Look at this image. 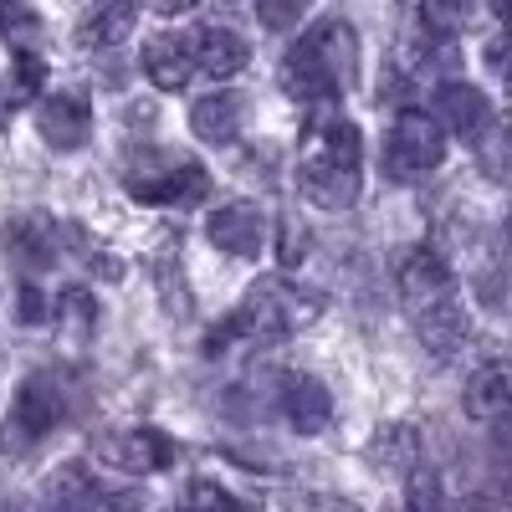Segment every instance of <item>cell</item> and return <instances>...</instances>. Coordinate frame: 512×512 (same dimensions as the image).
Returning a JSON list of instances; mask_svg holds the SVG:
<instances>
[{
    "instance_id": "cell-1",
    "label": "cell",
    "mask_w": 512,
    "mask_h": 512,
    "mask_svg": "<svg viewBox=\"0 0 512 512\" xmlns=\"http://www.w3.org/2000/svg\"><path fill=\"white\" fill-rule=\"evenodd\" d=\"M303 195L318 210H349L359 200V123L323 113L303 134Z\"/></svg>"
},
{
    "instance_id": "cell-2",
    "label": "cell",
    "mask_w": 512,
    "mask_h": 512,
    "mask_svg": "<svg viewBox=\"0 0 512 512\" xmlns=\"http://www.w3.org/2000/svg\"><path fill=\"white\" fill-rule=\"evenodd\" d=\"M359 36L349 21H318L282 62V88L297 103H328L354 82Z\"/></svg>"
},
{
    "instance_id": "cell-3",
    "label": "cell",
    "mask_w": 512,
    "mask_h": 512,
    "mask_svg": "<svg viewBox=\"0 0 512 512\" xmlns=\"http://www.w3.org/2000/svg\"><path fill=\"white\" fill-rule=\"evenodd\" d=\"M318 303L323 297L318 292H303V287H292L287 277H262L251 292H246V303L231 313V333H251V338H282V333H297V328H308L318 318Z\"/></svg>"
},
{
    "instance_id": "cell-4",
    "label": "cell",
    "mask_w": 512,
    "mask_h": 512,
    "mask_svg": "<svg viewBox=\"0 0 512 512\" xmlns=\"http://www.w3.org/2000/svg\"><path fill=\"white\" fill-rule=\"evenodd\" d=\"M62 415H67V384H62V374H31L16 390V405H11V420H6V436H0V451H6V456L31 451L47 431H57Z\"/></svg>"
},
{
    "instance_id": "cell-5",
    "label": "cell",
    "mask_w": 512,
    "mask_h": 512,
    "mask_svg": "<svg viewBox=\"0 0 512 512\" xmlns=\"http://www.w3.org/2000/svg\"><path fill=\"white\" fill-rule=\"evenodd\" d=\"M446 159V134L431 113L405 108L390 128V149H384V169L395 175H431V169Z\"/></svg>"
},
{
    "instance_id": "cell-6",
    "label": "cell",
    "mask_w": 512,
    "mask_h": 512,
    "mask_svg": "<svg viewBox=\"0 0 512 512\" xmlns=\"http://www.w3.org/2000/svg\"><path fill=\"white\" fill-rule=\"evenodd\" d=\"M210 190V175L195 164V159H175L164 169H139V175H128V195L139 205H195L205 200Z\"/></svg>"
},
{
    "instance_id": "cell-7",
    "label": "cell",
    "mask_w": 512,
    "mask_h": 512,
    "mask_svg": "<svg viewBox=\"0 0 512 512\" xmlns=\"http://www.w3.org/2000/svg\"><path fill=\"white\" fill-rule=\"evenodd\" d=\"M98 456H103V466H113V472L144 477V472H164V466L175 461V446H169V436L154 431V425H128V431L98 441Z\"/></svg>"
},
{
    "instance_id": "cell-8",
    "label": "cell",
    "mask_w": 512,
    "mask_h": 512,
    "mask_svg": "<svg viewBox=\"0 0 512 512\" xmlns=\"http://www.w3.org/2000/svg\"><path fill=\"white\" fill-rule=\"evenodd\" d=\"M395 287H400V303H405L410 313H420L425 303H436V297L456 292L451 267L441 262V256H436L431 246H410V251L400 256V267H395Z\"/></svg>"
},
{
    "instance_id": "cell-9",
    "label": "cell",
    "mask_w": 512,
    "mask_h": 512,
    "mask_svg": "<svg viewBox=\"0 0 512 512\" xmlns=\"http://www.w3.org/2000/svg\"><path fill=\"white\" fill-rule=\"evenodd\" d=\"M36 128H41V139H47L52 149H82L93 134V108L82 103L77 93H52V98H41L36 108Z\"/></svg>"
},
{
    "instance_id": "cell-10",
    "label": "cell",
    "mask_w": 512,
    "mask_h": 512,
    "mask_svg": "<svg viewBox=\"0 0 512 512\" xmlns=\"http://www.w3.org/2000/svg\"><path fill=\"white\" fill-rule=\"evenodd\" d=\"M195 72V41L180 31H164L144 41V77L154 82L159 93H180Z\"/></svg>"
},
{
    "instance_id": "cell-11",
    "label": "cell",
    "mask_w": 512,
    "mask_h": 512,
    "mask_svg": "<svg viewBox=\"0 0 512 512\" xmlns=\"http://www.w3.org/2000/svg\"><path fill=\"white\" fill-rule=\"evenodd\" d=\"M205 236L216 241L226 256H256L267 241V226H262V210L256 205H221V210H210V221H205Z\"/></svg>"
},
{
    "instance_id": "cell-12",
    "label": "cell",
    "mask_w": 512,
    "mask_h": 512,
    "mask_svg": "<svg viewBox=\"0 0 512 512\" xmlns=\"http://www.w3.org/2000/svg\"><path fill=\"white\" fill-rule=\"evenodd\" d=\"M415 328H420V344L431 349L436 359H451L461 344H466V308H461V297L446 292L436 297V303H425L420 313H410Z\"/></svg>"
},
{
    "instance_id": "cell-13",
    "label": "cell",
    "mask_w": 512,
    "mask_h": 512,
    "mask_svg": "<svg viewBox=\"0 0 512 512\" xmlns=\"http://www.w3.org/2000/svg\"><path fill=\"white\" fill-rule=\"evenodd\" d=\"M190 128H195V139L205 144H236L241 139V128H246V103L236 93H210L190 108Z\"/></svg>"
},
{
    "instance_id": "cell-14",
    "label": "cell",
    "mask_w": 512,
    "mask_h": 512,
    "mask_svg": "<svg viewBox=\"0 0 512 512\" xmlns=\"http://www.w3.org/2000/svg\"><path fill=\"white\" fill-rule=\"evenodd\" d=\"M512 410V369L507 364H482L466 384V415L482 425H502Z\"/></svg>"
},
{
    "instance_id": "cell-15",
    "label": "cell",
    "mask_w": 512,
    "mask_h": 512,
    "mask_svg": "<svg viewBox=\"0 0 512 512\" xmlns=\"http://www.w3.org/2000/svg\"><path fill=\"white\" fill-rule=\"evenodd\" d=\"M436 113H441V123L451 128V134H461V139H477L482 128L492 123V103L472 88V82H446V88L436 93Z\"/></svg>"
},
{
    "instance_id": "cell-16",
    "label": "cell",
    "mask_w": 512,
    "mask_h": 512,
    "mask_svg": "<svg viewBox=\"0 0 512 512\" xmlns=\"http://www.w3.org/2000/svg\"><path fill=\"white\" fill-rule=\"evenodd\" d=\"M246 41L231 31V26H205L200 31V41H195V62L216 77V82H226V77H236L241 67H246Z\"/></svg>"
},
{
    "instance_id": "cell-17",
    "label": "cell",
    "mask_w": 512,
    "mask_h": 512,
    "mask_svg": "<svg viewBox=\"0 0 512 512\" xmlns=\"http://www.w3.org/2000/svg\"><path fill=\"white\" fill-rule=\"evenodd\" d=\"M287 420H292V431H303V436H318L328 431V420H333V400L318 379H292L287 384Z\"/></svg>"
},
{
    "instance_id": "cell-18",
    "label": "cell",
    "mask_w": 512,
    "mask_h": 512,
    "mask_svg": "<svg viewBox=\"0 0 512 512\" xmlns=\"http://www.w3.org/2000/svg\"><path fill=\"white\" fill-rule=\"evenodd\" d=\"M57 226L47 221V216H21V221H11V246L21 251V262L26 267H47L52 256H57Z\"/></svg>"
},
{
    "instance_id": "cell-19",
    "label": "cell",
    "mask_w": 512,
    "mask_h": 512,
    "mask_svg": "<svg viewBox=\"0 0 512 512\" xmlns=\"http://www.w3.org/2000/svg\"><path fill=\"white\" fill-rule=\"evenodd\" d=\"M369 456H374L379 466H390V472L410 477V472H415V456H420L415 425H384V431L374 436V446H369Z\"/></svg>"
},
{
    "instance_id": "cell-20",
    "label": "cell",
    "mask_w": 512,
    "mask_h": 512,
    "mask_svg": "<svg viewBox=\"0 0 512 512\" xmlns=\"http://www.w3.org/2000/svg\"><path fill=\"white\" fill-rule=\"evenodd\" d=\"M0 36L11 41L16 52H31L41 41V16L31 0H0Z\"/></svg>"
},
{
    "instance_id": "cell-21",
    "label": "cell",
    "mask_w": 512,
    "mask_h": 512,
    "mask_svg": "<svg viewBox=\"0 0 512 512\" xmlns=\"http://www.w3.org/2000/svg\"><path fill=\"white\" fill-rule=\"evenodd\" d=\"M41 82H47V67H41L31 52H21V57H16V67H11V77H6V88H0V103H6V108L31 103V98L41 93Z\"/></svg>"
},
{
    "instance_id": "cell-22",
    "label": "cell",
    "mask_w": 512,
    "mask_h": 512,
    "mask_svg": "<svg viewBox=\"0 0 512 512\" xmlns=\"http://www.w3.org/2000/svg\"><path fill=\"white\" fill-rule=\"evenodd\" d=\"M472 16V0H420V21L431 36H456Z\"/></svg>"
},
{
    "instance_id": "cell-23",
    "label": "cell",
    "mask_w": 512,
    "mask_h": 512,
    "mask_svg": "<svg viewBox=\"0 0 512 512\" xmlns=\"http://www.w3.org/2000/svg\"><path fill=\"white\" fill-rule=\"evenodd\" d=\"M52 497H57V502H103L93 472H88V466H77V461L62 466V472L52 477Z\"/></svg>"
},
{
    "instance_id": "cell-24",
    "label": "cell",
    "mask_w": 512,
    "mask_h": 512,
    "mask_svg": "<svg viewBox=\"0 0 512 512\" xmlns=\"http://www.w3.org/2000/svg\"><path fill=\"white\" fill-rule=\"evenodd\" d=\"M118 36H128V11H98V16H88V26H82V41H88V47H113Z\"/></svg>"
},
{
    "instance_id": "cell-25",
    "label": "cell",
    "mask_w": 512,
    "mask_h": 512,
    "mask_svg": "<svg viewBox=\"0 0 512 512\" xmlns=\"http://www.w3.org/2000/svg\"><path fill=\"white\" fill-rule=\"evenodd\" d=\"M308 6H313V0H256V11H262V26H267V31L297 26V21L308 16Z\"/></svg>"
},
{
    "instance_id": "cell-26",
    "label": "cell",
    "mask_w": 512,
    "mask_h": 512,
    "mask_svg": "<svg viewBox=\"0 0 512 512\" xmlns=\"http://www.w3.org/2000/svg\"><path fill=\"white\" fill-rule=\"evenodd\" d=\"M62 323H72L77 333H88L98 323V308H93V292L88 287H67L62 292Z\"/></svg>"
},
{
    "instance_id": "cell-27",
    "label": "cell",
    "mask_w": 512,
    "mask_h": 512,
    "mask_svg": "<svg viewBox=\"0 0 512 512\" xmlns=\"http://www.w3.org/2000/svg\"><path fill=\"white\" fill-rule=\"evenodd\" d=\"M308 251V241H303V231H297V221H282V251H277V262L282 267H297V256Z\"/></svg>"
},
{
    "instance_id": "cell-28",
    "label": "cell",
    "mask_w": 512,
    "mask_h": 512,
    "mask_svg": "<svg viewBox=\"0 0 512 512\" xmlns=\"http://www.w3.org/2000/svg\"><path fill=\"white\" fill-rule=\"evenodd\" d=\"M16 318H21V323H41V318H47V308H41V292H36V287H21V292H16Z\"/></svg>"
},
{
    "instance_id": "cell-29",
    "label": "cell",
    "mask_w": 512,
    "mask_h": 512,
    "mask_svg": "<svg viewBox=\"0 0 512 512\" xmlns=\"http://www.w3.org/2000/svg\"><path fill=\"white\" fill-rule=\"evenodd\" d=\"M190 497H195V502H216V507H231V492H221V487H205V482H200Z\"/></svg>"
},
{
    "instance_id": "cell-30",
    "label": "cell",
    "mask_w": 512,
    "mask_h": 512,
    "mask_svg": "<svg viewBox=\"0 0 512 512\" xmlns=\"http://www.w3.org/2000/svg\"><path fill=\"white\" fill-rule=\"evenodd\" d=\"M200 0H154V11L159 16H185V11H195Z\"/></svg>"
},
{
    "instance_id": "cell-31",
    "label": "cell",
    "mask_w": 512,
    "mask_h": 512,
    "mask_svg": "<svg viewBox=\"0 0 512 512\" xmlns=\"http://www.w3.org/2000/svg\"><path fill=\"white\" fill-rule=\"evenodd\" d=\"M487 6H492V16H507V0H487Z\"/></svg>"
}]
</instances>
